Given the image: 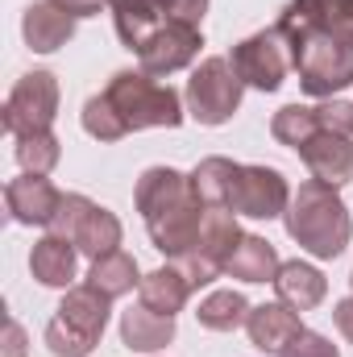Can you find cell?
<instances>
[{
  "label": "cell",
  "instance_id": "cell-1",
  "mask_svg": "<svg viewBox=\"0 0 353 357\" xmlns=\"http://www.w3.org/2000/svg\"><path fill=\"white\" fill-rule=\"evenodd\" d=\"M133 204L146 220L154 250L167 254V262L191 254V245L200 241L204 216H208V208L200 204V195L191 187V175H183L175 167H150V171H142L137 187H133Z\"/></svg>",
  "mask_w": 353,
  "mask_h": 357
},
{
  "label": "cell",
  "instance_id": "cell-2",
  "mask_svg": "<svg viewBox=\"0 0 353 357\" xmlns=\"http://www.w3.org/2000/svg\"><path fill=\"white\" fill-rule=\"evenodd\" d=\"M283 225H287V237L320 262L341 258L353 237V216L341 191L320 178H308V183H299V191H291Z\"/></svg>",
  "mask_w": 353,
  "mask_h": 357
},
{
  "label": "cell",
  "instance_id": "cell-3",
  "mask_svg": "<svg viewBox=\"0 0 353 357\" xmlns=\"http://www.w3.org/2000/svg\"><path fill=\"white\" fill-rule=\"evenodd\" d=\"M274 29L283 33L299 88L308 96L333 100L337 91L353 88V42L316 25H295V21H274Z\"/></svg>",
  "mask_w": 353,
  "mask_h": 357
},
{
  "label": "cell",
  "instance_id": "cell-4",
  "mask_svg": "<svg viewBox=\"0 0 353 357\" xmlns=\"http://www.w3.org/2000/svg\"><path fill=\"white\" fill-rule=\"evenodd\" d=\"M108 104L117 108V116L125 121L129 133L137 129H179L187 116V104L171 84H158L146 71H117L108 79Z\"/></svg>",
  "mask_w": 353,
  "mask_h": 357
},
{
  "label": "cell",
  "instance_id": "cell-5",
  "mask_svg": "<svg viewBox=\"0 0 353 357\" xmlns=\"http://www.w3.org/2000/svg\"><path fill=\"white\" fill-rule=\"evenodd\" d=\"M241 96H246V84H241V75L233 71L229 59H204L191 71V79H187L183 104H187V116L191 121L216 129V125H225V121L237 116Z\"/></svg>",
  "mask_w": 353,
  "mask_h": 357
},
{
  "label": "cell",
  "instance_id": "cell-6",
  "mask_svg": "<svg viewBox=\"0 0 353 357\" xmlns=\"http://www.w3.org/2000/svg\"><path fill=\"white\" fill-rule=\"evenodd\" d=\"M241 237H246V233H241L237 212H229V208H208L204 229H200V241L191 245V254L175 258V266L183 270V278L191 282V291H200V287H208V282H216V278L225 274L233 250L241 245Z\"/></svg>",
  "mask_w": 353,
  "mask_h": 357
},
{
  "label": "cell",
  "instance_id": "cell-7",
  "mask_svg": "<svg viewBox=\"0 0 353 357\" xmlns=\"http://www.w3.org/2000/svg\"><path fill=\"white\" fill-rule=\"evenodd\" d=\"M59 116V79L50 71H25L8 100H4V133L13 137H25V133H42L50 129Z\"/></svg>",
  "mask_w": 353,
  "mask_h": 357
},
{
  "label": "cell",
  "instance_id": "cell-8",
  "mask_svg": "<svg viewBox=\"0 0 353 357\" xmlns=\"http://www.w3.org/2000/svg\"><path fill=\"white\" fill-rule=\"evenodd\" d=\"M108 8H112L117 38L129 50H137L142 38L167 21H195L200 25L208 13V0H108Z\"/></svg>",
  "mask_w": 353,
  "mask_h": 357
},
{
  "label": "cell",
  "instance_id": "cell-9",
  "mask_svg": "<svg viewBox=\"0 0 353 357\" xmlns=\"http://www.w3.org/2000/svg\"><path fill=\"white\" fill-rule=\"evenodd\" d=\"M200 50H204V29L195 21H167L154 33H146L133 54H137V67L146 75L163 79V75H175L183 67H191L200 59Z\"/></svg>",
  "mask_w": 353,
  "mask_h": 357
},
{
  "label": "cell",
  "instance_id": "cell-10",
  "mask_svg": "<svg viewBox=\"0 0 353 357\" xmlns=\"http://www.w3.org/2000/svg\"><path fill=\"white\" fill-rule=\"evenodd\" d=\"M287 204H291V187H287L283 171L262 167V162H241L237 167L229 212H237L246 220H274V216L287 212Z\"/></svg>",
  "mask_w": 353,
  "mask_h": 357
},
{
  "label": "cell",
  "instance_id": "cell-11",
  "mask_svg": "<svg viewBox=\"0 0 353 357\" xmlns=\"http://www.w3.org/2000/svg\"><path fill=\"white\" fill-rule=\"evenodd\" d=\"M233 71L241 75L246 88H258V91H278L283 79H287V67H291V54H287V42L278 29H262L246 42L233 46L229 54Z\"/></svg>",
  "mask_w": 353,
  "mask_h": 357
},
{
  "label": "cell",
  "instance_id": "cell-12",
  "mask_svg": "<svg viewBox=\"0 0 353 357\" xmlns=\"http://www.w3.org/2000/svg\"><path fill=\"white\" fill-rule=\"evenodd\" d=\"M59 204H63V191L46 175H17L4 183V208H8V216L17 225H29V229L42 225V229H50Z\"/></svg>",
  "mask_w": 353,
  "mask_h": 357
},
{
  "label": "cell",
  "instance_id": "cell-13",
  "mask_svg": "<svg viewBox=\"0 0 353 357\" xmlns=\"http://www.w3.org/2000/svg\"><path fill=\"white\" fill-rule=\"evenodd\" d=\"M295 154L303 158V167L312 171V178H320V183H329V187L353 183V137H345V133L320 129V133H312Z\"/></svg>",
  "mask_w": 353,
  "mask_h": 357
},
{
  "label": "cell",
  "instance_id": "cell-14",
  "mask_svg": "<svg viewBox=\"0 0 353 357\" xmlns=\"http://www.w3.org/2000/svg\"><path fill=\"white\" fill-rule=\"evenodd\" d=\"M108 316H112V299L104 291H96L91 282L84 287H67L63 303H59V320L67 328H75L80 337H88L91 345H100L104 328H108Z\"/></svg>",
  "mask_w": 353,
  "mask_h": 357
},
{
  "label": "cell",
  "instance_id": "cell-15",
  "mask_svg": "<svg viewBox=\"0 0 353 357\" xmlns=\"http://www.w3.org/2000/svg\"><path fill=\"white\" fill-rule=\"evenodd\" d=\"M21 33H25V46H29L33 54H54V50H63V46L75 38V17H67V13L54 8L50 0H38V4L25 8Z\"/></svg>",
  "mask_w": 353,
  "mask_h": 357
},
{
  "label": "cell",
  "instance_id": "cell-16",
  "mask_svg": "<svg viewBox=\"0 0 353 357\" xmlns=\"http://www.w3.org/2000/svg\"><path fill=\"white\" fill-rule=\"evenodd\" d=\"M299 328H303L299 312H295V307H287L283 299L250 307V320H246L250 345H254V349H262V354H274V357H278V349H283V345H287Z\"/></svg>",
  "mask_w": 353,
  "mask_h": 357
},
{
  "label": "cell",
  "instance_id": "cell-17",
  "mask_svg": "<svg viewBox=\"0 0 353 357\" xmlns=\"http://www.w3.org/2000/svg\"><path fill=\"white\" fill-rule=\"evenodd\" d=\"M175 341V316L150 312L146 303L121 312V345L133 354H163Z\"/></svg>",
  "mask_w": 353,
  "mask_h": 357
},
{
  "label": "cell",
  "instance_id": "cell-18",
  "mask_svg": "<svg viewBox=\"0 0 353 357\" xmlns=\"http://www.w3.org/2000/svg\"><path fill=\"white\" fill-rule=\"evenodd\" d=\"M274 295H278L287 307H295V312H312V307L324 303V295H329V278L312 266V262L291 258V262H283L278 274H274Z\"/></svg>",
  "mask_w": 353,
  "mask_h": 357
},
{
  "label": "cell",
  "instance_id": "cell-19",
  "mask_svg": "<svg viewBox=\"0 0 353 357\" xmlns=\"http://www.w3.org/2000/svg\"><path fill=\"white\" fill-rule=\"evenodd\" d=\"M75 266H80V245L67 241V237H54L46 233L42 241H33V254H29V270L42 287H71L75 282Z\"/></svg>",
  "mask_w": 353,
  "mask_h": 357
},
{
  "label": "cell",
  "instance_id": "cell-20",
  "mask_svg": "<svg viewBox=\"0 0 353 357\" xmlns=\"http://www.w3.org/2000/svg\"><path fill=\"white\" fill-rule=\"evenodd\" d=\"M278 21L316 25V29H329V33L353 42V0H287Z\"/></svg>",
  "mask_w": 353,
  "mask_h": 357
},
{
  "label": "cell",
  "instance_id": "cell-21",
  "mask_svg": "<svg viewBox=\"0 0 353 357\" xmlns=\"http://www.w3.org/2000/svg\"><path fill=\"white\" fill-rule=\"evenodd\" d=\"M191 299V282L183 278V270L175 262H167V266L150 270V274H142V287H137V303H146L150 312H163V316H175L183 312V303Z\"/></svg>",
  "mask_w": 353,
  "mask_h": 357
},
{
  "label": "cell",
  "instance_id": "cell-22",
  "mask_svg": "<svg viewBox=\"0 0 353 357\" xmlns=\"http://www.w3.org/2000/svg\"><path fill=\"white\" fill-rule=\"evenodd\" d=\"M278 266H283L278 250H274L266 237H258V233H246L241 245L233 250V258H229L225 274L237 278V282H274Z\"/></svg>",
  "mask_w": 353,
  "mask_h": 357
},
{
  "label": "cell",
  "instance_id": "cell-23",
  "mask_svg": "<svg viewBox=\"0 0 353 357\" xmlns=\"http://www.w3.org/2000/svg\"><path fill=\"white\" fill-rule=\"evenodd\" d=\"M237 167H241V162H233V158H225V154H212V158H204V162L191 171V187H195V195H200L204 208H229L233 183H237Z\"/></svg>",
  "mask_w": 353,
  "mask_h": 357
},
{
  "label": "cell",
  "instance_id": "cell-24",
  "mask_svg": "<svg viewBox=\"0 0 353 357\" xmlns=\"http://www.w3.org/2000/svg\"><path fill=\"white\" fill-rule=\"evenodd\" d=\"M88 282L96 287V291H104L108 299H121V295H129V291H137V287H142L137 258H133V254H125V250H112V254H104V258H96V262H91Z\"/></svg>",
  "mask_w": 353,
  "mask_h": 357
},
{
  "label": "cell",
  "instance_id": "cell-25",
  "mask_svg": "<svg viewBox=\"0 0 353 357\" xmlns=\"http://www.w3.org/2000/svg\"><path fill=\"white\" fill-rule=\"evenodd\" d=\"M250 299L241 295V291H212V295H204L200 299V312H195V320H200V328H208V333H233V328H241L246 320H250Z\"/></svg>",
  "mask_w": 353,
  "mask_h": 357
},
{
  "label": "cell",
  "instance_id": "cell-26",
  "mask_svg": "<svg viewBox=\"0 0 353 357\" xmlns=\"http://www.w3.org/2000/svg\"><path fill=\"white\" fill-rule=\"evenodd\" d=\"M121 237H125V229H121V220H117V212H108V208H91V216L84 220V229L75 233V245H80V254L84 258H104V254H112V250H121Z\"/></svg>",
  "mask_w": 353,
  "mask_h": 357
},
{
  "label": "cell",
  "instance_id": "cell-27",
  "mask_svg": "<svg viewBox=\"0 0 353 357\" xmlns=\"http://www.w3.org/2000/svg\"><path fill=\"white\" fill-rule=\"evenodd\" d=\"M312 133H320V116L308 104H287V108H278L270 116V137L278 146H287V150H299Z\"/></svg>",
  "mask_w": 353,
  "mask_h": 357
},
{
  "label": "cell",
  "instance_id": "cell-28",
  "mask_svg": "<svg viewBox=\"0 0 353 357\" xmlns=\"http://www.w3.org/2000/svg\"><path fill=\"white\" fill-rule=\"evenodd\" d=\"M17 142V162L25 175H50L63 158V142L54 137V129H42V133H25V137H13Z\"/></svg>",
  "mask_w": 353,
  "mask_h": 357
},
{
  "label": "cell",
  "instance_id": "cell-29",
  "mask_svg": "<svg viewBox=\"0 0 353 357\" xmlns=\"http://www.w3.org/2000/svg\"><path fill=\"white\" fill-rule=\"evenodd\" d=\"M80 121H84V133L96 137V142H121V137H129L125 121L117 116V108L108 104V96H104V91H100V96H91L88 104H84Z\"/></svg>",
  "mask_w": 353,
  "mask_h": 357
},
{
  "label": "cell",
  "instance_id": "cell-30",
  "mask_svg": "<svg viewBox=\"0 0 353 357\" xmlns=\"http://www.w3.org/2000/svg\"><path fill=\"white\" fill-rule=\"evenodd\" d=\"M91 208H96V204H91L88 195H80V191H63V204H59V212H54V220H50L46 233L75 241V233L84 229V220L91 216Z\"/></svg>",
  "mask_w": 353,
  "mask_h": 357
},
{
  "label": "cell",
  "instance_id": "cell-31",
  "mask_svg": "<svg viewBox=\"0 0 353 357\" xmlns=\"http://www.w3.org/2000/svg\"><path fill=\"white\" fill-rule=\"evenodd\" d=\"M42 341H46V349H50L54 357H88L91 349H96V345H91L88 337H80L75 328H67V324H63L59 316H54V320L46 324Z\"/></svg>",
  "mask_w": 353,
  "mask_h": 357
},
{
  "label": "cell",
  "instance_id": "cell-32",
  "mask_svg": "<svg viewBox=\"0 0 353 357\" xmlns=\"http://www.w3.org/2000/svg\"><path fill=\"white\" fill-rule=\"evenodd\" d=\"M278 357H341V349L324 337V333H312V328H299L283 349Z\"/></svg>",
  "mask_w": 353,
  "mask_h": 357
},
{
  "label": "cell",
  "instance_id": "cell-33",
  "mask_svg": "<svg viewBox=\"0 0 353 357\" xmlns=\"http://www.w3.org/2000/svg\"><path fill=\"white\" fill-rule=\"evenodd\" d=\"M316 116H320V129H333V133L353 137V104L350 100H324V104H316Z\"/></svg>",
  "mask_w": 353,
  "mask_h": 357
},
{
  "label": "cell",
  "instance_id": "cell-34",
  "mask_svg": "<svg viewBox=\"0 0 353 357\" xmlns=\"http://www.w3.org/2000/svg\"><path fill=\"white\" fill-rule=\"evenodd\" d=\"M29 354V337H25V328L13 320V316H4V349L0 357H25Z\"/></svg>",
  "mask_w": 353,
  "mask_h": 357
},
{
  "label": "cell",
  "instance_id": "cell-35",
  "mask_svg": "<svg viewBox=\"0 0 353 357\" xmlns=\"http://www.w3.org/2000/svg\"><path fill=\"white\" fill-rule=\"evenodd\" d=\"M50 4H54V8H63L67 17H75V21H80V17H100V8H104L108 0H50Z\"/></svg>",
  "mask_w": 353,
  "mask_h": 357
},
{
  "label": "cell",
  "instance_id": "cell-36",
  "mask_svg": "<svg viewBox=\"0 0 353 357\" xmlns=\"http://www.w3.org/2000/svg\"><path fill=\"white\" fill-rule=\"evenodd\" d=\"M333 320H337V328H341V337L353 345V295H345L337 307H333Z\"/></svg>",
  "mask_w": 353,
  "mask_h": 357
},
{
  "label": "cell",
  "instance_id": "cell-37",
  "mask_svg": "<svg viewBox=\"0 0 353 357\" xmlns=\"http://www.w3.org/2000/svg\"><path fill=\"white\" fill-rule=\"evenodd\" d=\"M350 282H353V274H350Z\"/></svg>",
  "mask_w": 353,
  "mask_h": 357
}]
</instances>
